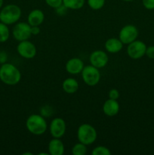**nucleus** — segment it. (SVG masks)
<instances>
[{
    "label": "nucleus",
    "instance_id": "obj_7",
    "mask_svg": "<svg viewBox=\"0 0 154 155\" xmlns=\"http://www.w3.org/2000/svg\"><path fill=\"white\" fill-rule=\"evenodd\" d=\"M146 49V44L140 40H134L128 45L127 47V54L134 60H137L145 55Z\"/></svg>",
    "mask_w": 154,
    "mask_h": 155
},
{
    "label": "nucleus",
    "instance_id": "obj_30",
    "mask_svg": "<svg viewBox=\"0 0 154 155\" xmlns=\"http://www.w3.org/2000/svg\"><path fill=\"white\" fill-rule=\"evenodd\" d=\"M24 155H27V154H29V155H33V154H32V153H30V152H27V153H24V154H23Z\"/></svg>",
    "mask_w": 154,
    "mask_h": 155
},
{
    "label": "nucleus",
    "instance_id": "obj_21",
    "mask_svg": "<svg viewBox=\"0 0 154 155\" xmlns=\"http://www.w3.org/2000/svg\"><path fill=\"white\" fill-rule=\"evenodd\" d=\"M106 0H87L88 5L93 10H100L105 5Z\"/></svg>",
    "mask_w": 154,
    "mask_h": 155
},
{
    "label": "nucleus",
    "instance_id": "obj_14",
    "mask_svg": "<svg viewBox=\"0 0 154 155\" xmlns=\"http://www.w3.org/2000/svg\"><path fill=\"white\" fill-rule=\"evenodd\" d=\"M45 20V15L40 9H34L29 13L27 23L30 26H40Z\"/></svg>",
    "mask_w": 154,
    "mask_h": 155
},
{
    "label": "nucleus",
    "instance_id": "obj_19",
    "mask_svg": "<svg viewBox=\"0 0 154 155\" xmlns=\"http://www.w3.org/2000/svg\"><path fill=\"white\" fill-rule=\"evenodd\" d=\"M10 36V30L7 24L0 22V42H5Z\"/></svg>",
    "mask_w": 154,
    "mask_h": 155
},
{
    "label": "nucleus",
    "instance_id": "obj_10",
    "mask_svg": "<svg viewBox=\"0 0 154 155\" xmlns=\"http://www.w3.org/2000/svg\"><path fill=\"white\" fill-rule=\"evenodd\" d=\"M66 125L63 119L60 117H55L51 121L49 126V131L53 138H60L64 136L66 133Z\"/></svg>",
    "mask_w": 154,
    "mask_h": 155
},
{
    "label": "nucleus",
    "instance_id": "obj_32",
    "mask_svg": "<svg viewBox=\"0 0 154 155\" xmlns=\"http://www.w3.org/2000/svg\"><path fill=\"white\" fill-rule=\"evenodd\" d=\"M122 1L127 2H132V1H134V0H122Z\"/></svg>",
    "mask_w": 154,
    "mask_h": 155
},
{
    "label": "nucleus",
    "instance_id": "obj_20",
    "mask_svg": "<svg viewBox=\"0 0 154 155\" xmlns=\"http://www.w3.org/2000/svg\"><path fill=\"white\" fill-rule=\"evenodd\" d=\"M87 145L79 142L74 145L72 148V154L73 155H85L87 153Z\"/></svg>",
    "mask_w": 154,
    "mask_h": 155
},
{
    "label": "nucleus",
    "instance_id": "obj_11",
    "mask_svg": "<svg viewBox=\"0 0 154 155\" xmlns=\"http://www.w3.org/2000/svg\"><path fill=\"white\" fill-rule=\"evenodd\" d=\"M89 61L92 66L100 69L107 66L109 58L105 51L102 50H95L91 53Z\"/></svg>",
    "mask_w": 154,
    "mask_h": 155
},
{
    "label": "nucleus",
    "instance_id": "obj_6",
    "mask_svg": "<svg viewBox=\"0 0 154 155\" xmlns=\"http://www.w3.org/2000/svg\"><path fill=\"white\" fill-rule=\"evenodd\" d=\"M14 38L18 42L28 40L31 37V26L26 22L17 23L12 30Z\"/></svg>",
    "mask_w": 154,
    "mask_h": 155
},
{
    "label": "nucleus",
    "instance_id": "obj_3",
    "mask_svg": "<svg viewBox=\"0 0 154 155\" xmlns=\"http://www.w3.org/2000/svg\"><path fill=\"white\" fill-rule=\"evenodd\" d=\"M22 14L21 8L14 4H9L2 8L0 12V21L7 25L18 22Z\"/></svg>",
    "mask_w": 154,
    "mask_h": 155
},
{
    "label": "nucleus",
    "instance_id": "obj_25",
    "mask_svg": "<svg viewBox=\"0 0 154 155\" xmlns=\"http://www.w3.org/2000/svg\"><path fill=\"white\" fill-rule=\"evenodd\" d=\"M142 3H143V7L147 10L154 9V0H142Z\"/></svg>",
    "mask_w": 154,
    "mask_h": 155
},
{
    "label": "nucleus",
    "instance_id": "obj_13",
    "mask_svg": "<svg viewBox=\"0 0 154 155\" xmlns=\"http://www.w3.org/2000/svg\"><path fill=\"white\" fill-rule=\"evenodd\" d=\"M120 109L119 102L117 100L114 99H107L103 105V111L104 114L108 117H114L118 114Z\"/></svg>",
    "mask_w": 154,
    "mask_h": 155
},
{
    "label": "nucleus",
    "instance_id": "obj_12",
    "mask_svg": "<svg viewBox=\"0 0 154 155\" xmlns=\"http://www.w3.org/2000/svg\"><path fill=\"white\" fill-rule=\"evenodd\" d=\"M84 67V62L79 58H72L69 59L65 65L66 71L72 75L81 74Z\"/></svg>",
    "mask_w": 154,
    "mask_h": 155
},
{
    "label": "nucleus",
    "instance_id": "obj_9",
    "mask_svg": "<svg viewBox=\"0 0 154 155\" xmlns=\"http://www.w3.org/2000/svg\"><path fill=\"white\" fill-rule=\"evenodd\" d=\"M17 51L21 57L26 59L33 58L37 53L36 45L29 40L19 42L17 46Z\"/></svg>",
    "mask_w": 154,
    "mask_h": 155
},
{
    "label": "nucleus",
    "instance_id": "obj_29",
    "mask_svg": "<svg viewBox=\"0 0 154 155\" xmlns=\"http://www.w3.org/2000/svg\"><path fill=\"white\" fill-rule=\"evenodd\" d=\"M3 2H4V0H0V8H1L2 7Z\"/></svg>",
    "mask_w": 154,
    "mask_h": 155
},
{
    "label": "nucleus",
    "instance_id": "obj_28",
    "mask_svg": "<svg viewBox=\"0 0 154 155\" xmlns=\"http://www.w3.org/2000/svg\"><path fill=\"white\" fill-rule=\"evenodd\" d=\"M41 30L39 28V26H32L31 27V34L34 36H37L40 33Z\"/></svg>",
    "mask_w": 154,
    "mask_h": 155
},
{
    "label": "nucleus",
    "instance_id": "obj_5",
    "mask_svg": "<svg viewBox=\"0 0 154 155\" xmlns=\"http://www.w3.org/2000/svg\"><path fill=\"white\" fill-rule=\"evenodd\" d=\"M81 74L84 83L89 86H96L101 80V72L99 69L91 64L85 66Z\"/></svg>",
    "mask_w": 154,
    "mask_h": 155
},
{
    "label": "nucleus",
    "instance_id": "obj_26",
    "mask_svg": "<svg viewBox=\"0 0 154 155\" xmlns=\"http://www.w3.org/2000/svg\"><path fill=\"white\" fill-rule=\"evenodd\" d=\"M146 56L150 59H154V45H150L149 47H146Z\"/></svg>",
    "mask_w": 154,
    "mask_h": 155
},
{
    "label": "nucleus",
    "instance_id": "obj_27",
    "mask_svg": "<svg viewBox=\"0 0 154 155\" xmlns=\"http://www.w3.org/2000/svg\"><path fill=\"white\" fill-rule=\"evenodd\" d=\"M8 60V54L5 51L0 50V64H3L6 63Z\"/></svg>",
    "mask_w": 154,
    "mask_h": 155
},
{
    "label": "nucleus",
    "instance_id": "obj_4",
    "mask_svg": "<svg viewBox=\"0 0 154 155\" xmlns=\"http://www.w3.org/2000/svg\"><path fill=\"white\" fill-rule=\"evenodd\" d=\"M98 133L92 125L89 124H83L79 127L77 130V138L79 142L85 145L93 144L96 141Z\"/></svg>",
    "mask_w": 154,
    "mask_h": 155
},
{
    "label": "nucleus",
    "instance_id": "obj_22",
    "mask_svg": "<svg viewBox=\"0 0 154 155\" xmlns=\"http://www.w3.org/2000/svg\"><path fill=\"white\" fill-rule=\"evenodd\" d=\"M92 155H110L111 154V151L107 147L102 146V145H99L97 146L92 150L91 151Z\"/></svg>",
    "mask_w": 154,
    "mask_h": 155
},
{
    "label": "nucleus",
    "instance_id": "obj_1",
    "mask_svg": "<svg viewBox=\"0 0 154 155\" xmlns=\"http://www.w3.org/2000/svg\"><path fill=\"white\" fill-rule=\"evenodd\" d=\"M0 80L5 84L14 86L21 81V71L12 64H3L0 68Z\"/></svg>",
    "mask_w": 154,
    "mask_h": 155
},
{
    "label": "nucleus",
    "instance_id": "obj_17",
    "mask_svg": "<svg viewBox=\"0 0 154 155\" xmlns=\"http://www.w3.org/2000/svg\"><path fill=\"white\" fill-rule=\"evenodd\" d=\"M62 89L67 94L75 93L79 89L78 81L75 79L71 77L65 79L62 83Z\"/></svg>",
    "mask_w": 154,
    "mask_h": 155
},
{
    "label": "nucleus",
    "instance_id": "obj_8",
    "mask_svg": "<svg viewBox=\"0 0 154 155\" xmlns=\"http://www.w3.org/2000/svg\"><path fill=\"white\" fill-rule=\"evenodd\" d=\"M138 37V30L132 24H128L122 27L119 31V39L125 45L134 42Z\"/></svg>",
    "mask_w": 154,
    "mask_h": 155
},
{
    "label": "nucleus",
    "instance_id": "obj_31",
    "mask_svg": "<svg viewBox=\"0 0 154 155\" xmlns=\"http://www.w3.org/2000/svg\"><path fill=\"white\" fill-rule=\"evenodd\" d=\"M42 154H44V155H48V153H43V152H41V153H39V155H42Z\"/></svg>",
    "mask_w": 154,
    "mask_h": 155
},
{
    "label": "nucleus",
    "instance_id": "obj_16",
    "mask_svg": "<svg viewBox=\"0 0 154 155\" xmlns=\"http://www.w3.org/2000/svg\"><path fill=\"white\" fill-rule=\"evenodd\" d=\"M123 45L124 44L122 43V41L118 38H110L105 42L104 47L107 52L116 54L122 49Z\"/></svg>",
    "mask_w": 154,
    "mask_h": 155
},
{
    "label": "nucleus",
    "instance_id": "obj_24",
    "mask_svg": "<svg viewBox=\"0 0 154 155\" xmlns=\"http://www.w3.org/2000/svg\"><path fill=\"white\" fill-rule=\"evenodd\" d=\"M119 92L116 89H112L109 91L108 96L109 98L110 99H114V100H118V98H119Z\"/></svg>",
    "mask_w": 154,
    "mask_h": 155
},
{
    "label": "nucleus",
    "instance_id": "obj_23",
    "mask_svg": "<svg viewBox=\"0 0 154 155\" xmlns=\"http://www.w3.org/2000/svg\"><path fill=\"white\" fill-rule=\"evenodd\" d=\"M45 3L52 8L57 9V8L63 5V0H45Z\"/></svg>",
    "mask_w": 154,
    "mask_h": 155
},
{
    "label": "nucleus",
    "instance_id": "obj_2",
    "mask_svg": "<svg viewBox=\"0 0 154 155\" xmlns=\"http://www.w3.org/2000/svg\"><path fill=\"white\" fill-rule=\"evenodd\" d=\"M27 130L35 136H41L47 131L48 125L45 117L40 114H31L26 120Z\"/></svg>",
    "mask_w": 154,
    "mask_h": 155
},
{
    "label": "nucleus",
    "instance_id": "obj_18",
    "mask_svg": "<svg viewBox=\"0 0 154 155\" xmlns=\"http://www.w3.org/2000/svg\"><path fill=\"white\" fill-rule=\"evenodd\" d=\"M85 0H63V5L68 9L79 10L84 6Z\"/></svg>",
    "mask_w": 154,
    "mask_h": 155
},
{
    "label": "nucleus",
    "instance_id": "obj_15",
    "mask_svg": "<svg viewBox=\"0 0 154 155\" xmlns=\"http://www.w3.org/2000/svg\"><path fill=\"white\" fill-rule=\"evenodd\" d=\"M64 145L58 138H53L48 143V152L51 155H63L64 153Z\"/></svg>",
    "mask_w": 154,
    "mask_h": 155
}]
</instances>
